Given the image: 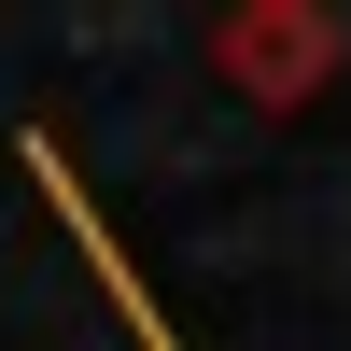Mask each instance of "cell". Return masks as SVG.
I'll return each instance as SVG.
<instances>
[{"label":"cell","instance_id":"cell-2","mask_svg":"<svg viewBox=\"0 0 351 351\" xmlns=\"http://www.w3.org/2000/svg\"><path fill=\"white\" fill-rule=\"evenodd\" d=\"M28 169H43V197H56V225H71V253H99V281H112V309H127V324H141V351H183V337L155 324V295H141V267H127V253H112V225L84 211V183H71V169H56V141H28Z\"/></svg>","mask_w":351,"mask_h":351},{"label":"cell","instance_id":"cell-1","mask_svg":"<svg viewBox=\"0 0 351 351\" xmlns=\"http://www.w3.org/2000/svg\"><path fill=\"white\" fill-rule=\"evenodd\" d=\"M211 56H225V71H239V84H253L267 112H295L309 84L337 71V28H324V14H239V28H225Z\"/></svg>","mask_w":351,"mask_h":351}]
</instances>
